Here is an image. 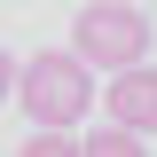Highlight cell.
Instances as JSON below:
<instances>
[{
    "label": "cell",
    "mask_w": 157,
    "mask_h": 157,
    "mask_svg": "<svg viewBox=\"0 0 157 157\" xmlns=\"http://www.w3.org/2000/svg\"><path fill=\"white\" fill-rule=\"evenodd\" d=\"M16 102H24V118H32L39 134H63V126H78V118L94 110V71L71 47H39L16 71Z\"/></svg>",
    "instance_id": "obj_1"
},
{
    "label": "cell",
    "mask_w": 157,
    "mask_h": 157,
    "mask_svg": "<svg viewBox=\"0 0 157 157\" xmlns=\"http://www.w3.org/2000/svg\"><path fill=\"white\" fill-rule=\"evenodd\" d=\"M71 55L86 63V71H141V55H149V16H141L134 0H86L71 16Z\"/></svg>",
    "instance_id": "obj_2"
},
{
    "label": "cell",
    "mask_w": 157,
    "mask_h": 157,
    "mask_svg": "<svg viewBox=\"0 0 157 157\" xmlns=\"http://www.w3.org/2000/svg\"><path fill=\"white\" fill-rule=\"evenodd\" d=\"M110 126H118V134H134V141L157 134V63L110 78Z\"/></svg>",
    "instance_id": "obj_3"
},
{
    "label": "cell",
    "mask_w": 157,
    "mask_h": 157,
    "mask_svg": "<svg viewBox=\"0 0 157 157\" xmlns=\"http://www.w3.org/2000/svg\"><path fill=\"white\" fill-rule=\"evenodd\" d=\"M78 157H141V141H134V134H118V126H94V134L78 141Z\"/></svg>",
    "instance_id": "obj_4"
},
{
    "label": "cell",
    "mask_w": 157,
    "mask_h": 157,
    "mask_svg": "<svg viewBox=\"0 0 157 157\" xmlns=\"http://www.w3.org/2000/svg\"><path fill=\"white\" fill-rule=\"evenodd\" d=\"M16 157H78V141H71V134H32Z\"/></svg>",
    "instance_id": "obj_5"
},
{
    "label": "cell",
    "mask_w": 157,
    "mask_h": 157,
    "mask_svg": "<svg viewBox=\"0 0 157 157\" xmlns=\"http://www.w3.org/2000/svg\"><path fill=\"white\" fill-rule=\"evenodd\" d=\"M16 71H24V63L8 55V47H0V94H16Z\"/></svg>",
    "instance_id": "obj_6"
}]
</instances>
